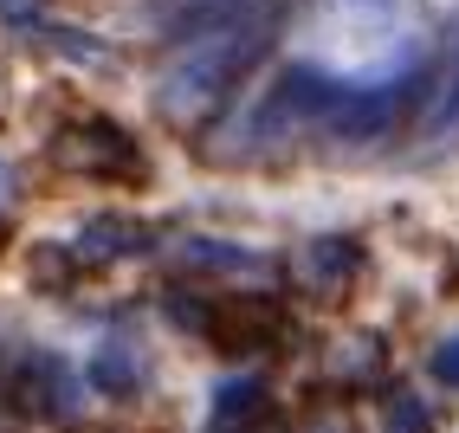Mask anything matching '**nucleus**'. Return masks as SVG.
I'll return each mask as SVG.
<instances>
[{"mask_svg":"<svg viewBox=\"0 0 459 433\" xmlns=\"http://www.w3.org/2000/svg\"><path fill=\"white\" fill-rule=\"evenodd\" d=\"M58 272H65V259H58V253H39V259H33V278H39V285H65Z\"/></svg>","mask_w":459,"mask_h":433,"instance_id":"obj_7","label":"nucleus"},{"mask_svg":"<svg viewBox=\"0 0 459 433\" xmlns=\"http://www.w3.org/2000/svg\"><path fill=\"white\" fill-rule=\"evenodd\" d=\"M13 401H20V414H72L78 408V388L65 376V362L33 356V362H26V376H20V388H13Z\"/></svg>","mask_w":459,"mask_h":433,"instance_id":"obj_3","label":"nucleus"},{"mask_svg":"<svg viewBox=\"0 0 459 433\" xmlns=\"http://www.w3.org/2000/svg\"><path fill=\"white\" fill-rule=\"evenodd\" d=\"M124 246H130L124 221H98V227L84 233V253H91V259H110V253H124Z\"/></svg>","mask_w":459,"mask_h":433,"instance_id":"obj_5","label":"nucleus"},{"mask_svg":"<svg viewBox=\"0 0 459 433\" xmlns=\"http://www.w3.org/2000/svg\"><path fill=\"white\" fill-rule=\"evenodd\" d=\"M0 175H7V169H0ZM0 188H7V181H0Z\"/></svg>","mask_w":459,"mask_h":433,"instance_id":"obj_9","label":"nucleus"},{"mask_svg":"<svg viewBox=\"0 0 459 433\" xmlns=\"http://www.w3.org/2000/svg\"><path fill=\"white\" fill-rule=\"evenodd\" d=\"M91 376H98L104 394H130V388H136V356H130L124 343H110V350L98 356V368H91Z\"/></svg>","mask_w":459,"mask_h":433,"instance_id":"obj_4","label":"nucleus"},{"mask_svg":"<svg viewBox=\"0 0 459 433\" xmlns=\"http://www.w3.org/2000/svg\"><path fill=\"white\" fill-rule=\"evenodd\" d=\"M52 162L72 175H98V181H136V143L117 130V123H78L52 143Z\"/></svg>","mask_w":459,"mask_h":433,"instance_id":"obj_1","label":"nucleus"},{"mask_svg":"<svg viewBox=\"0 0 459 433\" xmlns=\"http://www.w3.org/2000/svg\"><path fill=\"white\" fill-rule=\"evenodd\" d=\"M0 433H20V401L0 394Z\"/></svg>","mask_w":459,"mask_h":433,"instance_id":"obj_8","label":"nucleus"},{"mask_svg":"<svg viewBox=\"0 0 459 433\" xmlns=\"http://www.w3.org/2000/svg\"><path fill=\"white\" fill-rule=\"evenodd\" d=\"M207 336H213L221 350H233V356H253V350H265L272 336H279V311L259 304V298L213 304V311H207Z\"/></svg>","mask_w":459,"mask_h":433,"instance_id":"obj_2","label":"nucleus"},{"mask_svg":"<svg viewBox=\"0 0 459 433\" xmlns=\"http://www.w3.org/2000/svg\"><path fill=\"white\" fill-rule=\"evenodd\" d=\"M247 414H259V388H253V382L221 388V420H247Z\"/></svg>","mask_w":459,"mask_h":433,"instance_id":"obj_6","label":"nucleus"}]
</instances>
